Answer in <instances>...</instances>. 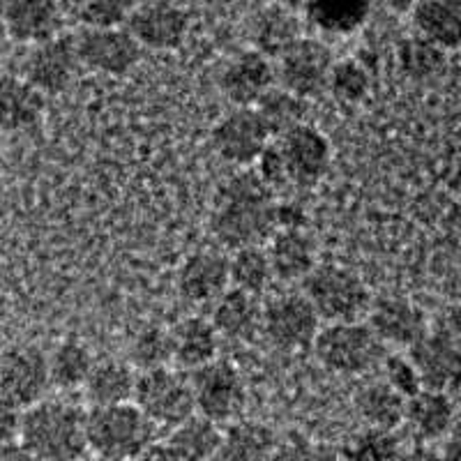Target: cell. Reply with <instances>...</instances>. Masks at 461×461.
Wrapping results in <instances>:
<instances>
[{"instance_id": "cell-4", "label": "cell", "mask_w": 461, "mask_h": 461, "mask_svg": "<svg viewBox=\"0 0 461 461\" xmlns=\"http://www.w3.org/2000/svg\"><path fill=\"white\" fill-rule=\"evenodd\" d=\"M303 294L319 319L328 323L362 321L367 316L372 294L353 270L341 266H314L303 277Z\"/></svg>"}, {"instance_id": "cell-45", "label": "cell", "mask_w": 461, "mask_h": 461, "mask_svg": "<svg viewBox=\"0 0 461 461\" xmlns=\"http://www.w3.org/2000/svg\"><path fill=\"white\" fill-rule=\"evenodd\" d=\"M383 3H385V5H388L393 12L403 14V12L413 10V5L418 3V0H383Z\"/></svg>"}, {"instance_id": "cell-20", "label": "cell", "mask_w": 461, "mask_h": 461, "mask_svg": "<svg viewBox=\"0 0 461 461\" xmlns=\"http://www.w3.org/2000/svg\"><path fill=\"white\" fill-rule=\"evenodd\" d=\"M367 314L374 335L388 344L411 346L427 332L425 314L411 300L372 298Z\"/></svg>"}, {"instance_id": "cell-46", "label": "cell", "mask_w": 461, "mask_h": 461, "mask_svg": "<svg viewBox=\"0 0 461 461\" xmlns=\"http://www.w3.org/2000/svg\"><path fill=\"white\" fill-rule=\"evenodd\" d=\"M279 5L286 7V10H291V12H295V10H303L304 0H279Z\"/></svg>"}, {"instance_id": "cell-21", "label": "cell", "mask_w": 461, "mask_h": 461, "mask_svg": "<svg viewBox=\"0 0 461 461\" xmlns=\"http://www.w3.org/2000/svg\"><path fill=\"white\" fill-rule=\"evenodd\" d=\"M455 402L447 390L422 388L418 394L406 399L403 406V420L409 422L415 438L422 443L446 438L455 427Z\"/></svg>"}, {"instance_id": "cell-41", "label": "cell", "mask_w": 461, "mask_h": 461, "mask_svg": "<svg viewBox=\"0 0 461 461\" xmlns=\"http://www.w3.org/2000/svg\"><path fill=\"white\" fill-rule=\"evenodd\" d=\"M385 381L402 394L403 399L413 397L422 390V378L411 362L409 356H388L385 357Z\"/></svg>"}, {"instance_id": "cell-17", "label": "cell", "mask_w": 461, "mask_h": 461, "mask_svg": "<svg viewBox=\"0 0 461 461\" xmlns=\"http://www.w3.org/2000/svg\"><path fill=\"white\" fill-rule=\"evenodd\" d=\"M58 0H5V32L19 44H40L63 31Z\"/></svg>"}, {"instance_id": "cell-19", "label": "cell", "mask_w": 461, "mask_h": 461, "mask_svg": "<svg viewBox=\"0 0 461 461\" xmlns=\"http://www.w3.org/2000/svg\"><path fill=\"white\" fill-rule=\"evenodd\" d=\"M221 446V431L217 422L203 415H189L180 425L171 427V434L162 443H152L148 456H167V459H210L217 456Z\"/></svg>"}, {"instance_id": "cell-22", "label": "cell", "mask_w": 461, "mask_h": 461, "mask_svg": "<svg viewBox=\"0 0 461 461\" xmlns=\"http://www.w3.org/2000/svg\"><path fill=\"white\" fill-rule=\"evenodd\" d=\"M229 258L217 252L192 254L178 273L180 295L194 304L217 300L229 288Z\"/></svg>"}, {"instance_id": "cell-6", "label": "cell", "mask_w": 461, "mask_h": 461, "mask_svg": "<svg viewBox=\"0 0 461 461\" xmlns=\"http://www.w3.org/2000/svg\"><path fill=\"white\" fill-rule=\"evenodd\" d=\"M131 397L155 427L171 429L196 411L189 378L167 367L146 369L134 383Z\"/></svg>"}, {"instance_id": "cell-37", "label": "cell", "mask_w": 461, "mask_h": 461, "mask_svg": "<svg viewBox=\"0 0 461 461\" xmlns=\"http://www.w3.org/2000/svg\"><path fill=\"white\" fill-rule=\"evenodd\" d=\"M131 360L137 367L146 369L167 367L173 360L171 330H164L159 325H148L131 341Z\"/></svg>"}, {"instance_id": "cell-44", "label": "cell", "mask_w": 461, "mask_h": 461, "mask_svg": "<svg viewBox=\"0 0 461 461\" xmlns=\"http://www.w3.org/2000/svg\"><path fill=\"white\" fill-rule=\"evenodd\" d=\"M275 220H277L279 229H303L304 212L300 205L284 201V203H277V208H275Z\"/></svg>"}, {"instance_id": "cell-16", "label": "cell", "mask_w": 461, "mask_h": 461, "mask_svg": "<svg viewBox=\"0 0 461 461\" xmlns=\"http://www.w3.org/2000/svg\"><path fill=\"white\" fill-rule=\"evenodd\" d=\"M409 357L422 378V388L447 390L459 381V344L456 332H425L409 346Z\"/></svg>"}, {"instance_id": "cell-25", "label": "cell", "mask_w": 461, "mask_h": 461, "mask_svg": "<svg viewBox=\"0 0 461 461\" xmlns=\"http://www.w3.org/2000/svg\"><path fill=\"white\" fill-rule=\"evenodd\" d=\"M270 238L273 240L267 247V258L273 277L295 282L316 266V245L303 229H279Z\"/></svg>"}, {"instance_id": "cell-8", "label": "cell", "mask_w": 461, "mask_h": 461, "mask_svg": "<svg viewBox=\"0 0 461 461\" xmlns=\"http://www.w3.org/2000/svg\"><path fill=\"white\" fill-rule=\"evenodd\" d=\"M319 314L304 294H284L263 307L261 332L282 351L310 348L319 332Z\"/></svg>"}, {"instance_id": "cell-2", "label": "cell", "mask_w": 461, "mask_h": 461, "mask_svg": "<svg viewBox=\"0 0 461 461\" xmlns=\"http://www.w3.org/2000/svg\"><path fill=\"white\" fill-rule=\"evenodd\" d=\"M19 443L35 459H77L84 456L86 415L63 402H40L26 406L19 427Z\"/></svg>"}, {"instance_id": "cell-26", "label": "cell", "mask_w": 461, "mask_h": 461, "mask_svg": "<svg viewBox=\"0 0 461 461\" xmlns=\"http://www.w3.org/2000/svg\"><path fill=\"white\" fill-rule=\"evenodd\" d=\"M173 360L185 369H196L205 362L215 360L220 348V332L215 330L212 321L201 316L180 321L171 330Z\"/></svg>"}, {"instance_id": "cell-9", "label": "cell", "mask_w": 461, "mask_h": 461, "mask_svg": "<svg viewBox=\"0 0 461 461\" xmlns=\"http://www.w3.org/2000/svg\"><path fill=\"white\" fill-rule=\"evenodd\" d=\"M277 148L286 168V180L298 187H314L330 168V141L312 125L295 122L284 130Z\"/></svg>"}, {"instance_id": "cell-36", "label": "cell", "mask_w": 461, "mask_h": 461, "mask_svg": "<svg viewBox=\"0 0 461 461\" xmlns=\"http://www.w3.org/2000/svg\"><path fill=\"white\" fill-rule=\"evenodd\" d=\"M369 72L365 65L356 60H344V63H332L330 77H328V90L341 104H357L367 97L369 93Z\"/></svg>"}, {"instance_id": "cell-13", "label": "cell", "mask_w": 461, "mask_h": 461, "mask_svg": "<svg viewBox=\"0 0 461 461\" xmlns=\"http://www.w3.org/2000/svg\"><path fill=\"white\" fill-rule=\"evenodd\" d=\"M79 53H77V37L60 35L35 44L23 65V79L31 81L40 93L58 95L68 90L79 74Z\"/></svg>"}, {"instance_id": "cell-50", "label": "cell", "mask_w": 461, "mask_h": 461, "mask_svg": "<svg viewBox=\"0 0 461 461\" xmlns=\"http://www.w3.org/2000/svg\"><path fill=\"white\" fill-rule=\"evenodd\" d=\"M446 3H450V5H456V7H461V0H446Z\"/></svg>"}, {"instance_id": "cell-47", "label": "cell", "mask_w": 461, "mask_h": 461, "mask_svg": "<svg viewBox=\"0 0 461 461\" xmlns=\"http://www.w3.org/2000/svg\"><path fill=\"white\" fill-rule=\"evenodd\" d=\"M58 3H60V7H63L65 12H77L84 0H58Z\"/></svg>"}, {"instance_id": "cell-28", "label": "cell", "mask_w": 461, "mask_h": 461, "mask_svg": "<svg viewBox=\"0 0 461 461\" xmlns=\"http://www.w3.org/2000/svg\"><path fill=\"white\" fill-rule=\"evenodd\" d=\"M374 0H304L303 10L319 31L348 35L372 14Z\"/></svg>"}, {"instance_id": "cell-49", "label": "cell", "mask_w": 461, "mask_h": 461, "mask_svg": "<svg viewBox=\"0 0 461 461\" xmlns=\"http://www.w3.org/2000/svg\"><path fill=\"white\" fill-rule=\"evenodd\" d=\"M130 7H139V5H146V3H152V0H125Z\"/></svg>"}, {"instance_id": "cell-7", "label": "cell", "mask_w": 461, "mask_h": 461, "mask_svg": "<svg viewBox=\"0 0 461 461\" xmlns=\"http://www.w3.org/2000/svg\"><path fill=\"white\" fill-rule=\"evenodd\" d=\"M192 372L194 374L189 383H192L194 406L203 418L224 425L240 415L245 406V385L230 362L215 357Z\"/></svg>"}, {"instance_id": "cell-18", "label": "cell", "mask_w": 461, "mask_h": 461, "mask_svg": "<svg viewBox=\"0 0 461 461\" xmlns=\"http://www.w3.org/2000/svg\"><path fill=\"white\" fill-rule=\"evenodd\" d=\"M275 79L277 74L270 58L261 51H247L224 69L220 86L230 104L254 106L273 88Z\"/></svg>"}, {"instance_id": "cell-24", "label": "cell", "mask_w": 461, "mask_h": 461, "mask_svg": "<svg viewBox=\"0 0 461 461\" xmlns=\"http://www.w3.org/2000/svg\"><path fill=\"white\" fill-rule=\"evenodd\" d=\"M44 93L22 77L0 74V131H23L42 121Z\"/></svg>"}, {"instance_id": "cell-43", "label": "cell", "mask_w": 461, "mask_h": 461, "mask_svg": "<svg viewBox=\"0 0 461 461\" xmlns=\"http://www.w3.org/2000/svg\"><path fill=\"white\" fill-rule=\"evenodd\" d=\"M22 413L16 403L0 394V446L19 440V427H22Z\"/></svg>"}, {"instance_id": "cell-27", "label": "cell", "mask_w": 461, "mask_h": 461, "mask_svg": "<svg viewBox=\"0 0 461 461\" xmlns=\"http://www.w3.org/2000/svg\"><path fill=\"white\" fill-rule=\"evenodd\" d=\"M459 10L461 7L446 0H418L411 10L415 35L425 37L446 51H455L461 40Z\"/></svg>"}, {"instance_id": "cell-33", "label": "cell", "mask_w": 461, "mask_h": 461, "mask_svg": "<svg viewBox=\"0 0 461 461\" xmlns=\"http://www.w3.org/2000/svg\"><path fill=\"white\" fill-rule=\"evenodd\" d=\"M233 258L229 261V279L236 288L247 294L261 295L273 282L270 258L261 245H247L233 249Z\"/></svg>"}, {"instance_id": "cell-39", "label": "cell", "mask_w": 461, "mask_h": 461, "mask_svg": "<svg viewBox=\"0 0 461 461\" xmlns=\"http://www.w3.org/2000/svg\"><path fill=\"white\" fill-rule=\"evenodd\" d=\"M131 7L125 0H84L77 10L79 22L93 31H109V28H122L130 16Z\"/></svg>"}, {"instance_id": "cell-32", "label": "cell", "mask_w": 461, "mask_h": 461, "mask_svg": "<svg viewBox=\"0 0 461 461\" xmlns=\"http://www.w3.org/2000/svg\"><path fill=\"white\" fill-rule=\"evenodd\" d=\"M303 37V28H300L298 16L295 12L286 10V7H273L266 10L258 16L257 28H254V40H257V51L270 56H279L284 49Z\"/></svg>"}, {"instance_id": "cell-40", "label": "cell", "mask_w": 461, "mask_h": 461, "mask_svg": "<svg viewBox=\"0 0 461 461\" xmlns=\"http://www.w3.org/2000/svg\"><path fill=\"white\" fill-rule=\"evenodd\" d=\"M399 455L402 450L394 429H383V427H369L367 431H362L346 450V456L351 459H393Z\"/></svg>"}, {"instance_id": "cell-38", "label": "cell", "mask_w": 461, "mask_h": 461, "mask_svg": "<svg viewBox=\"0 0 461 461\" xmlns=\"http://www.w3.org/2000/svg\"><path fill=\"white\" fill-rule=\"evenodd\" d=\"M258 104V113L263 115V121L267 122L270 131H284L295 122H303V104L300 97L291 95L288 90H267L263 95Z\"/></svg>"}, {"instance_id": "cell-12", "label": "cell", "mask_w": 461, "mask_h": 461, "mask_svg": "<svg viewBox=\"0 0 461 461\" xmlns=\"http://www.w3.org/2000/svg\"><path fill=\"white\" fill-rule=\"evenodd\" d=\"M49 385V360L40 348L14 346L0 356V394L19 409L44 399Z\"/></svg>"}, {"instance_id": "cell-51", "label": "cell", "mask_w": 461, "mask_h": 461, "mask_svg": "<svg viewBox=\"0 0 461 461\" xmlns=\"http://www.w3.org/2000/svg\"><path fill=\"white\" fill-rule=\"evenodd\" d=\"M0 155H3V131H0Z\"/></svg>"}, {"instance_id": "cell-3", "label": "cell", "mask_w": 461, "mask_h": 461, "mask_svg": "<svg viewBox=\"0 0 461 461\" xmlns=\"http://www.w3.org/2000/svg\"><path fill=\"white\" fill-rule=\"evenodd\" d=\"M155 440V425L137 403L93 406L86 415V446L104 459H130L146 455Z\"/></svg>"}, {"instance_id": "cell-48", "label": "cell", "mask_w": 461, "mask_h": 461, "mask_svg": "<svg viewBox=\"0 0 461 461\" xmlns=\"http://www.w3.org/2000/svg\"><path fill=\"white\" fill-rule=\"evenodd\" d=\"M0 31H5V0H0Z\"/></svg>"}, {"instance_id": "cell-34", "label": "cell", "mask_w": 461, "mask_h": 461, "mask_svg": "<svg viewBox=\"0 0 461 461\" xmlns=\"http://www.w3.org/2000/svg\"><path fill=\"white\" fill-rule=\"evenodd\" d=\"M275 447V434L257 422H236L226 434H221V446L217 456L226 459H258L267 456Z\"/></svg>"}, {"instance_id": "cell-1", "label": "cell", "mask_w": 461, "mask_h": 461, "mask_svg": "<svg viewBox=\"0 0 461 461\" xmlns=\"http://www.w3.org/2000/svg\"><path fill=\"white\" fill-rule=\"evenodd\" d=\"M275 194L257 171H245L226 180L212 201L210 229L229 249L261 245L277 230Z\"/></svg>"}, {"instance_id": "cell-31", "label": "cell", "mask_w": 461, "mask_h": 461, "mask_svg": "<svg viewBox=\"0 0 461 461\" xmlns=\"http://www.w3.org/2000/svg\"><path fill=\"white\" fill-rule=\"evenodd\" d=\"M397 60L402 72L415 81H429L447 69V51L436 47L425 37L413 35L402 40L397 49Z\"/></svg>"}, {"instance_id": "cell-14", "label": "cell", "mask_w": 461, "mask_h": 461, "mask_svg": "<svg viewBox=\"0 0 461 461\" xmlns=\"http://www.w3.org/2000/svg\"><path fill=\"white\" fill-rule=\"evenodd\" d=\"M130 35L152 51H171L185 42L189 32V14L168 0H152L131 7L125 22Z\"/></svg>"}, {"instance_id": "cell-42", "label": "cell", "mask_w": 461, "mask_h": 461, "mask_svg": "<svg viewBox=\"0 0 461 461\" xmlns=\"http://www.w3.org/2000/svg\"><path fill=\"white\" fill-rule=\"evenodd\" d=\"M257 176L267 185L270 189L282 187L286 185V168L282 162V152H279L277 143H267L261 150V155L257 158Z\"/></svg>"}, {"instance_id": "cell-11", "label": "cell", "mask_w": 461, "mask_h": 461, "mask_svg": "<svg viewBox=\"0 0 461 461\" xmlns=\"http://www.w3.org/2000/svg\"><path fill=\"white\" fill-rule=\"evenodd\" d=\"M273 131L263 115L252 106H238L224 115L212 130V148L221 159L238 167L257 162L263 148L270 143Z\"/></svg>"}, {"instance_id": "cell-35", "label": "cell", "mask_w": 461, "mask_h": 461, "mask_svg": "<svg viewBox=\"0 0 461 461\" xmlns=\"http://www.w3.org/2000/svg\"><path fill=\"white\" fill-rule=\"evenodd\" d=\"M93 365V356H90V351L84 344H79V341H65V344L58 346V351L49 360V376H51L53 385L79 388L88 378Z\"/></svg>"}, {"instance_id": "cell-30", "label": "cell", "mask_w": 461, "mask_h": 461, "mask_svg": "<svg viewBox=\"0 0 461 461\" xmlns=\"http://www.w3.org/2000/svg\"><path fill=\"white\" fill-rule=\"evenodd\" d=\"M134 383L137 376L122 362L106 360L100 365H93L88 378H86V394L95 406H106V403L130 402L134 394Z\"/></svg>"}, {"instance_id": "cell-10", "label": "cell", "mask_w": 461, "mask_h": 461, "mask_svg": "<svg viewBox=\"0 0 461 461\" xmlns=\"http://www.w3.org/2000/svg\"><path fill=\"white\" fill-rule=\"evenodd\" d=\"M330 69L332 51L319 40L298 37L291 47L279 53V81L284 90L300 100L323 93L328 88Z\"/></svg>"}, {"instance_id": "cell-29", "label": "cell", "mask_w": 461, "mask_h": 461, "mask_svg": "<svg viewBox=\"0 0 461 461\" xmlns=\"http://www.w3.org/2000/svg\"><path fill=\"white\" fill-rule=\"evenodd\" d=\"M406 399L388 381L369 383L356 394V409L369 427L397 429L403 422Z\"/></svg>"}, {"instance_id": "cell-23", "label": "cell", "mask_w": 461, "mask_h": 461, "mask_svg": "<svg viewBox=\"0 0 461 461\" xmlns=\"http://www.w3.org/2000/svg\"><path fill=\"white\" fill-rule=\"evenodd\" d=\"M263 304L258 295L247 294L242 288H226L217 298L212 312V325L221 337L233 341H252L261 332Z\"/></svg>"}, {"instance_id": "cell-15", "label": "cell", "mask_w": 461, "mask_h": 461, "mask_svg": "<svg viewBox=\"0 0 461 461\" xmlns=\"http://www.w3.org/2000/svg\"><path fill=\"white\" fill-rule=\"evenodd\" d=\"M77 53L81 65L109 77H125L141 60V44L125 28L93 31L77 35Z\"/></svg>"}, {"instance_id": "cell-5", "label": "cell", "mask_w": 461, "mask_h": 461, "mask_svg": "<svg viewBox=\"0 0 461 461\" xmlns=\"http://www.w3.org/2000/svg\"><path fill=\"white\" fill-rule=\"evenodd\" d=\"M314 353L328 372L357 376L372 369L383 357V341L362 321H341L319 328Z\"/></svg>"}]
</instances>
